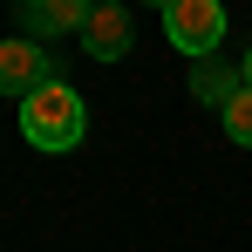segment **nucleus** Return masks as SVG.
<instances>
[{
	"mask_svg": "<svg viewBox=\"0 0 252 252\" xmlns=\"http://www.w3.org/2000/svg\"><path fill=\"white\" fill-rule=\"evenodd\" d=\"M82 129H89V102L62 82V75L21 102V136H28L34 150H75V143H82Z\"/></svg>",
	"mask_w": 252,
	"mask_h": 252,
	"instance_id": "f257e3e1",
	"label": "nucleus"
},
{
	"mask_svg": "<svg viewBox=\"0 0 252 252\" xmlns=\"http://www.w3.org/2000/svg\"><path fill=\"white\" fill-rule=\"evenodd\" d=\"M225 28H232V14H225V0H170L164 7V41L184 55V62H205L225 48Z\"/></svg>",
	"mask_w": 252,
	"mask_h": 252,
	"instance_id": "f03ea898",
	"label": "nucleus"
},
{
	"mask_svg": "<svg viewBox=\"0 0 252 252\" xmlns=\"http://www.w3.org/2000/svg\"><path fill=\"white\" fill-rule=\"evenodd\" d=\"M55 75H62V68H55L48 41H34V34H7V41H0V95L28 102V95L48 89Z\"/></svg>",
	"mask_w": 252,
	"mask_h": 252,
	"instance_id": "7ed1b4c3",
	"label": "nucleus"
},
{
	"mask_svg": "<svg viewBox=\"0 0 252 252\" xmlns=\"http://www.w3.org/2000/svg\"><path fill=\"white\" fill-rule=\"evenodd\" d=\"M14 14H21V28L34 41H62V34H82L89 28L95 0H14Z\"/></svg>",
	"mask_w": 252,
	"mask_h": 252,
	"instance_id": "20e7f679",
	"label": "nucleus"
},
{
	"mask_svg": "<svg viewBox=\"0 0 252 252\" xmlns=\"http://www.w3.org/2000/svg\"><path fill=\"white\" fill-rule=\"evenodd\" d=\"M129 41H136L129 7H123V0H95V14H89V28H82V48L95 55V62H123Z\"/></svg>",
	"mask_w": 252,
	"mask_h": 252,
	"instance_id": "39448f33",
	"label": "nucleus"
},
{
	"mask_svg": "<svg viewBox=\"0 0 252 252\" xmlns=\"http://www.w3.org/2000/svg\"><path fill=\"white\" fill-rule=\"evenodd\" d=\"M239 89H246V68H232L225 55H205V62H191V95H198L205 109H225Z\"/></svg>",
	"mask_w": 252,
	"mask_h": 252,
	"instance_id": "423d86ee",
	"label": "nucleus"
},
{
	"mask_svg": "<svg viewBox=\"0 0 252 252\" xmlns=\"http://www.w3.org/2000/svg\"><path fill=\"white\" fill-rule=\"evenodd\" d=\"M218 123H225V136H232L239 150H252V89H239V95L218 109Z\"/></svg>",
	"mask_w": 252,
	"mask_h": 252,
	"instance_id": "0eeeda50",
	"label": "nucleus"
},
{
	"mask_svg": "<svg viewBox=\"0 0 252 252\" xmlns=\"http://www.w3.org/2000/svg\"><path fill=\"white\" fill-rule=\"evenodd\" d=\"M239 68H246V89H252V48H246V62H239Z\"/></svg>",
	"mask_w": 252,
	"mask_h": 252,
	"instance_id": "6e6552de",
	"label": "nucleus"
},
{
	"mask_svg": "<svg viewBox=\"0 0 252 252\" xmlns=\"http://www.w3.org/2000/svg\"><path fill=\"white\" fill-rule=\"evenodd\" d=\"M157 7H170V0H157Z\"/></svg>",
	"mask_w": 252,
	"mask_h": 252,
	"instance_id": "1a4fd4ad",
	"label": "nucleus"
}]
</instances>
